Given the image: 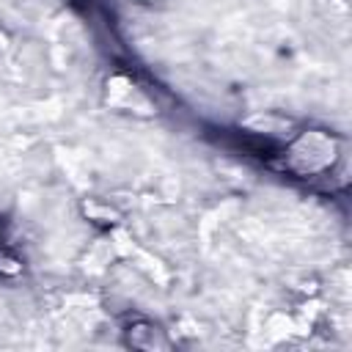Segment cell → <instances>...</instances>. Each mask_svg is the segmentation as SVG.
Wrapping results in <instances>:
<instances>
[{
    "mask_svg": "<svg viewBox=\"0 0 352 352\" xmlns=\"http://www.w3.org/2000/svg\"><path fill=\"white\" fill-rule=\"evenodd\" d=\"M338 157V140L327 132L311 129L292 140V146L280 154L283 168L297 176H319L333 168Z\"/></svg>",
    "mask_w": 352,
    "mask_h": 352,
    "instance_id": "1",
    "label": "cell"
},
{
    "mask_svg": "<svg viewBox=\"0 0 352 352\" xmlns=\"http://www.w3.org/2000/svg\"><path fill=\"white\" fill-rule=\"evenodd\" d=\"M124 344L132 349H143V352H160V349H170L173 341L168 338V333L148 322V319H132L124 327Z\"/></svg>",
    "mask_w": 352,
    "mask_h": 352,
    "instance_id": "2",
    "label": "cell"
},
{
    "mask_svg": "<svg viewBox=\"0 0 352 352\" xmlns=\"http://www.w3.org/2000/svg\"><path fill=\"white\" fill-rule=\"evenodd\" d=\"M22 275V258L0 239V278H16Z\"/></svg>",
    "mask_w": 352,
    "mask_h": 352,
    "instance_id": "3",
    "label": "cell"
}]
</instances>
